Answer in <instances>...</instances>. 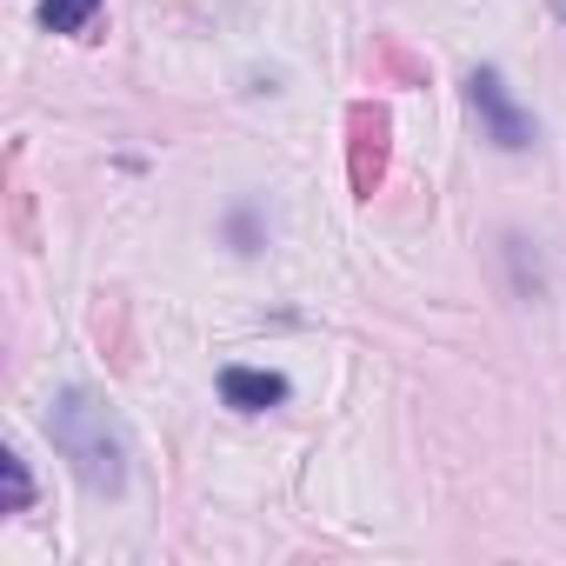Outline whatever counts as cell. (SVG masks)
Returning <instances> with one entry per match:
<instances>
[{"mask_svg":"<svg viewBox=\"0 0 566 566\" xmlns=\"http://www.w3.org/2000/svg\"><path fill=\"white\" fill-rule=\"evenodd\" d=\"M48 440L74 460V473H81L87 493L114 500V493L127 486V433H120V420H114L87 387L54 394V407H48Z\"/></svg>","mask_w":566,"mask_h":566,"instance_id":"obj_1","label":"cell"},{"mask_svg":"<svg viewBox=\"0 0 566 566\" xmlns=\"http://www.w3.org/2000/svg\"><path fill=\"white\" fill-rule=\"evenodd\" d=\"M387 147H394V120H387V107L354 101V107H347V187H354L360 200L380 193V180H387Z\"/></svg>","mask_w":566,"mask_h":566,"instance_id":"obj_2","label":"cell"},{"mask_svg":"<svg viewBox=\"0 0 566 566\" xmlns=\"http://www.w3.org/2000/svg\"><path fill=\"white\" fill-rule=\"evenodd\" d=\"M467 101H473V114H480V127H486V140H493V147H506V154L533 147V114H526V107H513V94H506L500 67H473V74H467Z\"/></svg>","mask_w":566,"mask_h":566,"instance_id":"obj_3","label":"cell"},{"mask_svg":"<svg viewBox=\"0 0 566 566\" xmlns=\"http://www.w3.org/2000/svg\"><path fill=\"white\" fill-rule=\"evenodd\" d=\"M220 400L240 407V413H266V407L287 400V380H280V374H260V367H227V374H220Z\"/></svg>","mask_w":566,"mask_h":566,"instance_id":"obj_4","label":"cell"},{"mask_svg":"<svg viewBox=\"0 0 566 566\" xmlns=\"http://www.w3.org/2000/svg\"><path fill=\"white\" fill-rule=\"evenodd\" d=\"M101 14V0H41V28L48 34H87Z\"/></svg>","mask_w":566,"mask_h":566,"instance_id":"obj_5","label":"cell"},{"mask_svg":"<svg viewBox=\"0 0 566 566\" xmlns=\"http://www.w3.org/2000/svg\"><path fill=\"white\" fill-rule=\"evenodd\" d=\"M374 67H387L400 87H427V61H420V54H407L394 34H380V41H374Z\"/></svg>","mask_w":566,"mask_h":566,"instance_id":"obj_6","label":"cell"},{"mask_svg":"<svg viewBox=\"0 0 566 566\" xmlns=\"http://www.w3.org/2000/svg\"><path fill=\"white\" fill-rule=\"evenodd\" d=\"M0 480H8V513H28L34 506V480H28V460L14 447L0 453Z\"/></svg>","mask_w":566,"mask_h":566,"instance_id":"obj_7","label":"cell"},{"mask_svg":"<svg viewBox=\"0 0 566 566\" xmlns=\"http://www.w3.org/2000/svg\"><path fill=\"white\" fill-rule=\"evenodd\" d=\"M94 334L101 340H114V367H127L134 354H127V314H120V301H107L101 314H94Z\"/></svg>","mask_w":566,"mask_h":566,"instance_id":"obj_8","label":"cell"},{"mask_svg":"<svg viewBox=\"0 0 566 566\" xmlns=\"http://www.w3.org/2000/svg\"><path fill=\"white\" fill-rule=\"evenodd\" d=\"M233 240H240V253H253V213H247V207L233 213Z\"/></svg>","mask_w":566,"mask_h":566,"instance_id":"obj_9","label":"cell"},{"mask_svg":"<svg viewBox=\"0 0 566 566\" xmlns=\"http://www.w3.org/2000/svg\"><path fill=\"white\" fill-rule=\"evenodd\" d=\"M559 8H566V0H559Z\"/></svg>","mask_w":566,"mask_h":566,"instance_id":"obj_10","label":"cell"}]
</instances>
